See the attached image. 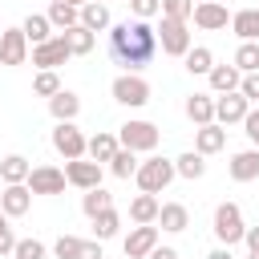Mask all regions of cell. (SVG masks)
Here are the masks:
<instances>
[{
	"label": "cell",
	"mask_w": 259,
	"mask_h": 259,
	"mask_svg": "<svg viewBox=\"0 0 259 259\" xmlns=\"http://www.w3.org/2000/svg\"><path fill=\"white\" fill-rule=\"evenodd\" d=\"M243 239H247V247L255 251V247H259V227H247V235H243Z\"/></svg>",
	"instance_id": "bcb514c9"
},
{
	"label": "cell",
	"mask_w": 259,
	"mask_h": 259,
	"mask_svg": "<svg viewBox=\"0 0 259 259\" xmlns=\"http://www.w3.org/2000/svg\"><path fill=\"white\" fill-rule=\"evenodd\" d=\"M243 130H247V138H251V146L259 150V109H251V113L243 117Z\"/></svg>",
	"instance_id": "7bdbcfd3"
},
{
	"label": "cell",
	"mask_w": 259,
	"mask_h": 259,
	"mask_svg": "<svg viewBox=\"0 0 259 259\" xmlns=\"http://www.w3.org/2000/svg\"><path fill=\"white\" fill-rule=\"evenodd\" d=\"M150 259H178V251H174V247H154Z\"/></svg>",
	"instance_id": "f6af8a7d"
},
{
	"label": "cell",
	"mask_w": 259,
	"mask_h": 259,
	"mask_svg": "<svg viewBox=\"0 0 259 259\" xmlns=\"http://www.w3.org/2000/svg\"><path fill=\"white\" fill-rule=\"evenodd\" d=\"M117 142H121L125 150H134V154H150V150H158L162 134H158L154 121H125L121 134H117Z\"/></svg>",
	"instance_id": "277c9868"
},
{
	"label": "cell",
	"mask_w": 259,
	"mask_h": 259,
	"mask_svg": "<svg viewBox=\"0 0 259 259\" xmlns=\"http://www.w3.org/2000/svg\"><path fill=\"white\" fill-rule=\"evenodd\" d=\"M194 24L206 28V32H219V28L231 24V12H227V4H219V0H198V4H194Z\"/></svg>",
	"instance_id": "4fadbf2b"
},
{
	"label": "cell",
	"mask_w": 259,
	"mask_h": 259,
	"mask_svg": "<svg viewBox=\"0 0 259 259\" xmlns=\"http://www.w3.org/2000/svg\"><path fill=\"white\" fill-rule=\"evenodd\" d=\"M77 259H101V239H93V243H81V255Z\"/></svg>",
	"instance_id": "ee69618b"
},
{
	"label": "cell",
	"mask_w": 259,
	"mask_h": 259,
	"mask_svg": "<svg viewBox=\"0 0 259 259\" xmlns=\"http://www.w3.org/2000/svg\"><path fill=\"white\" fill-rule=\"evenodd\" d=\"M251 259H259V247H255V251H251Z\"/></svg>",
	"instance_id": "681fc988"
},
{
	"label": "cell",
	"mask_w": 259,
	"mask_h": 259,
	"mask_svg": "<svg viewBox=\"0 0 259 259\" xmlns=\"http://www.w3.org/2000/svg\"><path fill=\"white\" fill-rule=\"evenodd\" d=\"M65 4H73V8H81V4H89V0H65Z\"/></svg>",
	"instance_id": "c3c4849f"
},
{
	"label": "cell",
	"mask_w": 259,
	"mask_h": 259,
	"mask_svg": "<svg viewBox=\"0 0 259 259\" xmlns=\"http://www.w3.org/2000/svg\"><path fill=\"white\" fill-rule=\"evenodd\" d=\"M231 178L235 182H255L259 178V150L251 146V150H239L235 158H231Z\"/></svg>",
	"instance_id": "e0dca14e"
},
{
	"label": "cell",
	"mask_w": 259,
	"mask_h": 259,
	"mask_svg": "<svg viewBox=\"0 0 259 259\" xmlns=\"http://www.w3.org/2000/svg\"><path fill=\"white\" fill-rule=\"evenodd\" d=\"M227 146V130L219 125V121H210V125H198L194 130V150L206 158V154H219Z\"/></svg>",
	"instance_id": "2e32d148"
},
{
	"label": "cell",
	"mask_w": 259,
	"mask_h": 259,
	"mask_svg": "<svg viewBox=\"0 0 259 259\" xmlns=\"http://www.w3.org/2000/svg\"><path fill=\"white\" fill-rule=\"evenodd\" d=\"M158 45L166 57H186L194 45H190V32H186V20H170L162 16V28H158Z\"/></svg>",
	"instance_id": "52a82bcc"
},
{
	"label": "cell",
	"mask_w": 259,
	"mask_h": 259,
	"mask_svg": "<svg viewBox=\"0 0 259 259\" xmlns=\"http://www.w3.org/2000/svg\"><path fill=\"white\" fill-rule=\"evenodd\" d=\"M81 243H85V239H77V235H61V239L53 243V255H57V259H77V255H81Z\"/></svg>",
	"instance_id": "8d00e7d4"
},
{
	"label": "cell",
	"mask_w": 259,
	"mask_h": 259,
	"mask_svg": "<svg viewBox=\"0 0 259 259\" xmlns=\"http://www.w3.org/2000/svg\"><path fill=\"white\" fill-rule=\"evenodd\" d=\"M12 259H45V243L40 239H16Z\"/></svg>",
	"instance_id": "f35d334b"
},
{
	"label": "cell",
	"mask_w": 259,
	"mask_h": 259,
	"mask_svg": "<svg viewBox=\"0 0 259 259\" xmlns=\"http://www.w3.org/2000/svg\"><path fill=\"white\" fill-rule=\"evenodd\" d=\"M239 93H243L247 101H259V73H243V81H239Z\"/></svg>",
	"instance_id": "b9f144b4"
},
{
	"label": "cell",
	"mask_w": 259,
	"mask_h": 259,
	"mask_svg": "<svg viewBox=\"0 0 259 259\" xmlns=\"http://www.w3.org/2000/svg\"><path fill=\"white\" fill-rule=\"evenodd\" d=\"M247 113H251V101H247L239 89L214 97V121H219V125H235V121H243Z\"/></svg>",
	"instance_id": "30bf717a"
},
{
	"label": "cell",
	"mask_w": 259,
	"mask_h": 259,
	"mask_svg": "<svg viewBox=\"0 0 259 259\" xmlns=\"http://www.w3.org/2000/svg\"><path fill=\"white\" fill-rule=\"evenodd\" d=\"M12 251H16V235L8 227V214L0 210V255H12Z\"/></svg>",
	"instance_id": "60d3db41"
},
{
	"label": "cell",
	"mask_w": 259,
	"mask_h": 259,
	"mask_svg": "<svg viewBox=\"0 0 259 259\" xmlns=\"http://www.w3.org/2000/svg\"><path fill=\"white\" fill-rule=\"evenodd\" d=\"M243 235H247L243 210H239L235 202H219V206H214V239H219L223 247H231V243H239Z\"/></svg>",
	"instance_id": "3957f363"
},
{
	"label": "cell",
	"mask_w": 259,
	"mask_h": 259,
	"mask_svg": "<svg viewBox=\"0 0 259 259\" xmlns=\"http://www.w3.org/2000/svg\"><path fill=\"white\" fill-rule=\"evenodd\" d=\"M49 113H53L57 121H73V117L81 113V97H77L73 89H61L57 97H49Z\"/></svg>",
	"instance_id": "ac0fdd59"
},
{
	"label": "cell",
	"mask_w": 259,
	"mask_h": 259,
	"mask_svg": "<svg viewBox=\"0 0 259 259\" xmlns=\"http://www.w3.org/2000/svg\"><path fill=\"white\" fill-rule=\"evenodd\" d=\"M20 28H24L28 45H40V40H49V36H53V32H49V28H53V20H49V16H40V12L24 16V24H20Z\"/></svg>",
	"instance_id": "4dcf8cb0"
},
{
	"label": "cell",
	"mask_w": 259,
	"mask_h": 259,
	"mask_svg": "<svg viewBox=\"0 0 259 259\" xmlns=\"http://www.w3.org/2000/svg\"><path fill=\"white\" fill-rule=\"evenodd\" d=\"M113 206V194L109 190H101V186H93V190H85V198H81V210L89 214V219H97L101 210H109Z\"/></svg>",
	"instance_id": "d6a6232c"
},
{
	"label": "cell",
	"mask_w": 259,
	"mask_h": 259,
	"mask_svg": "<svg viewBox=\"0 0 259 259\" xmlns=\"http://www.w3.org/2000/svg\"><path fill=\"white\" fill-rule=\"evenodd\" d=\"M53 150H57L65 162H73V158H85L89 138H85L73 121H57V130H53Z\"/></svg>",
	"instance_id": "8992f818"
},
{
	"label": "cell",
	"mask_w": 259,
	"mask_h": 259,
	"mask_svg": "<svg viewBox=\"0 0 259 259\" xmlns=\"http://www.w3.org/2000/svg\"><path fill=\"white\" fill-rule=\"evenodd\" d=\"M231 28L239 40H259V8H239L231 16Z\"/></svg>",
	"instance_id": "7402d4cb"
},
{
	"label": "cell",
	"mask_w": 259,
	"mask_h": 259,
	"mask_svg": "<svg viewBox=\"0 0 259 259\" xmlns=\"http://www.w3.org/2000/svg\"><path fill=\"white\" fill-rule=\"evenodd\" d=\"M65 170H57V166H36L32 174H28V190L32 194H61L65 190Z\"/></svg>",
	"instance_id": "9a60e30c"
},
{
	"label": "cell",
	"mask_w": 259,
	"mask_h": 259,
	"mask_svg": "<svg viewBox=\"0 0 259 259\" xmlns=\"http://www.w3.org/2000/svg\"><path fill=\"white\" fill-rule=\"evenodd\" d=\"M186 117L194 125H210L214 121V97L210 93H190L186 97Z\"/></svg>",
	"instance_id": "d6986e66"
},
{
	"label": "cell",
	"mask_w": 259,
	"mask_h": 259,
	"mask_svg": "<svg viewBox=\"0 0 259 259\" xmlns=\"http://www.w3.org/2000/svg\"><path fill=\"white\" fill-rule=\"evenodd\" d=\"M174 170H178V178H190V182H194V178L206 174V158H202L198 150H186V154L174 158Z\"/></svg>",
	"instance_id": "83f0119b"
},
{
	"label": "cell",
	"mask_w": 259,
	"mask_h": 259,
	"mask_svg": "<svg viewBox=\"0 0 259 259\" xmlns=\"http://www.w3.org/2000/svg\"><path fill=\"white\" fill-rule=\"evenodd\" d=\"M69 57H73V49H69L65 32H57V36L32 45V65H36V69H57V65H65Z\"/></svg>",
	"instance_id": "ba28073f"
},
{
	"label": "cell",
	"mask_w": 259,
	"mask_h": 259,
	"mask_svg": "<svg viewBox=\"0 0 259 259\" xmlns=\"http://www.w3.org/2000/svg\"><path fill=\"white\" fill-rule=\"evenodd\" d=\"M28 206H32V190H28V182H8L4 194H0V210H4L8 219H20V214H28Z\"/></svg>",
	"instance_id": "5bb4252c"
},
{
	"label": "cell",
	"mask_w": 259,
	"mask_h": 259,
	"mask_svg": "<svg viewBox=\"0 0 259 259\" xmlns=\"http://www.w3.org/2000/svg\"><path fill=\"white\" fill-rule=\"evenodd\" d=\"M49 20H53V28H73V24H81V8H73V4H65V0H49V12H45Z\"/></svg>",
	"instance_id": "603a6c76"
},
{
	"label": "cell",
	"mask_w": 259,
	"mask_h": 259,
	"mask_svg": "<svg viewBox=\"0 0 259 259\" xmlns=\"http://www.w3.org/2000/svg\"><path fill=\"white\" fill-rule=\"evenodd\" d=\"M130 8H134V16L138 20H150V16H158L162 12V0H125Z\"/></svg>",
	"instance_id": "ab89813d"
},
{
	"label": "cell",
	"mask_w": 259,
	"mask_h": 259,
	"mask_svg": "<svg viewBox=\"0 0 259 259\" xmlns=\"http://www.w3.org/2000/svg\"><path fill=\"white\" fill-rule=\"evenodd\" d=\"M81 24H85V28H93V32L109 28V8H105L101 0H89V4H81Z\"/></svg>",
	"instance_id": "f1b7e54d"
},
{
	"label": "cell",
	"mask_w": 259,
	"mask_h": 259,
	"mask_svg": "<svg viewBox=\"0 0 259 259\" xmlns=\"http://www.w3.org/2000/svg\"><path fill=\"white\" fill-rule=\"evenodd\" d=\"M158 53V32L150 28V20H121V24H109V57L117 65H125L130 73L150 65Z\"/></svg>",
	"instance_id": "6da1fadb"
},
{
	"label": "cell",
	"mask_w": 259,
	"mask_h": 259,
	"mask_svg": "<svg viewBox=\"0 0 259 259\" xmlns=\"http://www.w3.org/2000/svg\"><path fill=\"white\" fill-rule=\"evenodd\" d=\"M158 223H162V231H186L190 227V210L182 206V202H162V210H158Z\"/></svg>",
	"instance_id": "44dd1931"
},
{
	"label": "cell",
	"mask_w": 259,
	"mask_h": 259,
	"mask_svg": "<svg viewBox=\"0 0 259 259\" xmlns=\"http://www.w3.org/2000/svg\"><path fill=\"white\" fill-rule=\"evenodd\" d=\"M28 174H32V162H28L24 154H8V158L0 162V178H4V186H8V182H28Z\"/></svg>",
	"instance_id": "d4e9b609"
},
{
	"label": "cell",
	"mask_w": 259,
	"mask_h": 259,
	"mask_svg": "<svg viewBox=\"0 0 259 259\" xmlns=\"http://www.w3.org/2000/svg\"><path fill=\"white\" fill-rule=\"evenodd\" d=\"M109 93H113V101H121V105H130V109H138V105H146V101H150V81H142L138 73H121V77H113Z\"/></svg>",
	"instance_id": "5b68a950"
},
{
	"label": "cell",
	"mask_w": 259,
	"mask_h": 259,
	"mask_svg": "<svg viewBox=\"0 0 259 259\" xmlns=\"http://www.w3.org/2000/svg\"><path fill=\"white\" fill-rule=\"evenodd\" d=\"M182 61H186V73H190V77H206V73L214 69V53H210L206 45H194Z\"/></svg>",
	"instance_id": "4316f807"
},
{
	"label": "cell",
	"mask_w": 259,
	"mask_h": 259,
	"mask_svg": "<svg viewBox=\"0 0 259 259\" xmlns=\"http://www.w3.org/2000/svg\"><path fill=\"white\" fill-rule=\"evenodd\" d=\"M65 178H69V186L93 190V186H101V162H93V158H73V162H65Z\"/></svg>",
	"instance_id": "8fae6325"
},
{
	"label": "cell",
	"mask_w": 259,
	"mask_h": 259,
	"mask_svg": "<svg viewBox=\"0 0 259 259\" xmlns=\"http://www.w3.org/2000/svg\"><path fill=\"white\" fill-rule=\"evenodd\" d=\"M32 93H40V97H57V93H61V77H57V69H40L36 81H32Z\"/></svg>",
	"instance_id": "e575fe53"
},
{
	"label": "cell",
	"mask_w": 259,
	"mask_h": 259,
	"mask_svg": "<svg viewBox=\"0 0 259 259\" xmlns=\"http://www.w3.org/2000/svg\"><path fill=\"white\" fill-rule=\"evenodd\" d=\"M109 170L117 174V178H130V174H138V158H134V150H117L113 158H109Z\"/></svg>",
	"instance_id": "d590c367"
},
{
	"label": "cell",
	"mask_w": 259,
	"mask_h": 259,
	"mask_svg": "<svg viewBox=\"0 0 259 259\" xmlns=\"http://www.w3.org/2000/svg\"><path fill=\"white\" fill-rule=\"evenodd\" d=\"M65 40H69V49H73V57H85L89 49H93V28H85V24H73V28H65Z\"/></svg>",
	"instance_id": "1f68e13d"
},
{
	"label": "cell",
	"mask_w": 259,
	"mask_h": 259,
	"mask_svg": "<svg viewBox=\"0 0 259 259\" xmlns=\"http://www.w3.org/2000/svg\"><path fill=\"white\" fill-rule=\"evenodd\" d=\"M134 178H138V186H142L146 194H162V190L178 178V170H174L170 158H158V154H154V158L138 162V174H134Z\"/></svg>",
	"instance_id": "7a4b0ae2"
},
{
	"label": "cell",
	"mask_w": 259,
	"mask_h": 259,
	"mask_svg": "<svg viewBox=\"0 0 259 259\" xmlns=\"http://www.w3.org/2000/svg\"><path fill=\"white\" fill-rule=\"evenodd\" d=\"M117 150H121L117 134H105V130H101V134H93V138H89V150H85V154H89L93 162H109Z\"/></svg>",
	"instance_id": "cb8c5ba5"
},
{
	"label": "cell",
	"mask_w": 259,
	"mask_h": 259,
	"mask_svg": "<svg viewBox=\"0 0 259 259\" xmlns=\"http://www.w3.org/2000/svg\"><path fill=\"white\" fill-rule=\"evenodd\" d=\"M206 81H210V89H214V93H235V89H239V81H243V73H239L235 65H214V69L206 73Z\"/></svg>",
	"instance_id": "ffe728a7"
},
{
	"label": "cell",
	"mask_w": 259,
	"mask_h": 259,
	"mask_svg": "<svg viewBox=\"0 0 259 259\" xmlns=\"http://www.w3.org/2000/svg\"><path fill=\"white\" fill-rule=\"evenodd\" d=\"M125 259H150V251L158 247V227H150V223H138L130 235H125Z\"/></svg>",
	"instance_id": "7c38bea8"
},
{
	"label": "cell",
	"mask_w": 259,
	"mask_h": 259,
	"mask_svg": "<svg viewBox=\"0 0 259 259\" xmlns=\"http://www.w3.org/2000/svg\"><path fill=\"white\" fill-rule=\"evenodd\" d=\"M24 61H28V36H24V28H4L0 32V65L16 69Z\"/></svg>",
	"instance_id": "9c48e42d"
},
{
	"label": "cell",
	"mask_w": 259,
	"mask_h": 259,
	"mask_svg": "<svg viewBox=\"0 0 259 259\" xmlns=\"http://www.w3.org/2000/svg\"><path fill=\"white\" fill-rule=\"evenodd\" d=\"M158 210H162L158 194H146V190L130 202V219H134V223H158Z\"/></svg>",
	"instance_id": "484cf974"
},
{
	"label": "cell",
	"mask_w": 259,
	"mask_h": 259,
	"mask_svg": "<svg viewBox=\"0 0 259 259\" xmlns=\"http://www.w3.org/2000/svg\"><path fill=\"white\" fill-rule=\"evenodd\" d=\"M162 16H170V20H190V16H194V0H162Z\"/></svg>",
	"instance_id": "74e56055"
},
{
	"label": "cell",
	"mask_w": 259,
	"mask_h": 259,
	"mask_svg": "<svg viewBox=\"0 0 259 259\" xmlns=\"http://www.w3.org/2000/svg\"><path fill=\"white\" fill-rule=\"evenodd\" d=\"M239 73H259V40H243L235 49V61H231Z\"/></svg>",
	"instance_id": "f546056e"
},
{
	"label": "cell",
	"mask_w": 259,
	"mask_h": 259,
	"mask_svg": "<svg viewBox=\"0 0 259 259\" xmlns=\"http://www.w3.org/2000/svg\"><path fill=\"white\" fill-rule=\"evenodd\" d=\"M206 259H231V247H214V251H210Z\"/></svg>",
	"instance_id": "7dc6e473"
},
{
	"label": "cell",
	"mask_w": 259,
	"mask_h": 259,
	"mask_svg": "<svg viewBox=\"0 0 259 259\" xmlns=\"http://www.w3.org/2000/svg\"><path fill=\"white\" fill-rule=\"evenodd\" d=\"M117 231H121V214H117L113 206H109V210H101V214L93 219V239H101V243H105V239H113Z\"/></svg>",
	"instance_id": "836d02e7"
}]
</instances>
